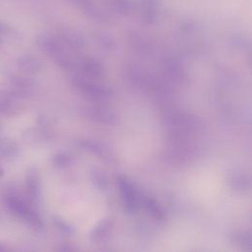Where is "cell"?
Masks as SVG:
<instances>
[{
    "label": "cell",
    "mask_w": 252,
    "mask_h": 252,
    "mask_svg": "<svg viewBox=\"0 0 252 252\" xmlns=\"http://www.w3.org/2000/svg\"><path fill=\"white\" fill-rule=\"evenodd\" d=\"M20 105L11 97L6 96L0 98V114L6 116H14L20 112Z\"/></svg>",
    "instance_id": "obj_6"
},
{
    "label": "cell",
    "mask_w": 252,
    "mask_h": 252,
    "mask_svg": "<svg viewBox=\"0 0 252 252\" xmlns=\"http://www.w3.org/2000/svg\"><path fill=\"white\" fill-rule=\"evenodd\" d=\"M161 0H139L138 9L141 20L146 24H153L158 19Z\"/></svg>",
    "instance_id": "obj_2"
},
{
    "label": "cell",
    "mask_w": 252,
    "mask_h": 252,
    "mask_svg": "<svg viewBox=\"0 0 252 252\" xmlns=\"http://www.w3.org/2000/svg\"><path fill=\"white\" fill-rule=\"evenodd\" d=\"M26 185H27V190H28L31 198L35 199L37 196V192H38V185H37L36 174L34 171H31L27 174Z\"/></svg>",
    "instance_id": "obj_8"
},
{
    "label": "cell",
    "mask_w": 252,
    "mask_h": 252,
    "mask_svg": "<svg viewBox=\"0 0 252 252\" xmlns=\"http://www.w3.org/2000/svg\"><path fill=\"white\" fill-rule=\"evenodd\" d=\"M19 151L17 143L8 137H0V157L12 158Z\"/></svg>",
    "instance_id": "obj_5"
},
{
    "label": "cell",
    "mask_w": 252,
    "mask_h": 252,
    "mask_svg": "<svg viewBox=\"0 0 252 252\" xmlns=\"http://www.w3.org/2000/svg\"><path fill=\"white\" fill-rule=\"evenodd\" d=\"M17 66L25 73L34 74L40 68V62L38 59L31 54H25L17 59Z\"/></svg>",
    "instance_id": "obj_4"
},
{
    "label": "cell",
    "mask_w": 252,
    "mask_h": 252,
    "mask_svg": "<svg viewBox=\"0 0 252 252\" xmlns=\"http://www.w3.org/2000/svg\"><path fill=\"white\" fill-rule=\"evenodd\" d=\"M68 2L90 18L102 20L106 17L105 12L95 0H68Z\"/></svg>",
    "instance_id": "obj_3"
},
{
    "label": "cell",
    "mask_w": 252,
    "mask_h": 252,
    "mask_svg": "<svg viewBox=\"0 0 252 252\" xmlns=\"http://www.w3.org/2000/svg\"><path fill=\"white\" fill-rule=\"evenodd\" d=\"M3 175H4V170H3V168L0 166V178H1Z\"/></svg>",
    "instance_id": "obj_11"
},
{
    "label": "cell",
    "mask_w": 252,
    "mask_h": 252,
    "mask_svg": "<svg viewBox=\"0 0 252 252\" xmlns=\"http://www.w3.org/2000/svg\"><path fill=\"white\" fill-rule=\"evenodd\" d=\"M12 32V29L9 25H7L6 23L0 21V36L1 35H8Z\"/></svg>",
    "instance_id": "obj_9"
},
{
    "label": "cell",
    "mask_w": 252,
    "mask_h": 252,
    "mask_svg": "<svg viewBox=\"0 0 252 252\" xmlns=\"http://www.w3.org/2000/svg\"><path fill=\"white\" fill-rule=\"evenodd\" d=\"M0 130H1V123H0Z\"/></svg>",
    "instance_id": "obj_13"
},
{
    "label": "cell",
    "mask_w": 252,
    "mask_h": 252,
    "mask_svg": "<svg viewBox=\"0 0 252 252\" xmlns=\"http://www.w3.org/2000/svg\"><path fill=\"white\" fill-rule=\"evenodd\" d=\"M2 42H3V41H2V38H1V36H0V45H2Z\"/></svg>",
    "instance_id": "obj_12"
},
{
    "label": "cell",
    "mask_w": 252,
    "mask_h": 252,
    "mask_svg": "<svg viewBox=\"0 0 252 252\" xmlns=\"http://www.w3.org/2000/svg\"><path fill=\"white\" fill-rule=\"evenodd\" d=\"M8 250H10L9 247L4 245L2 242H0V252H4V251H8Z\"/></svg>",
    "instance_id": "obj_10"
},
{
    "label": "cell",
    "mask_w": 252,
    "mask_h": 252,
    "mask_svg": "<svg viewBox=\"0 0 252 252\" xmlns=\"http://www.w3.org/2000/svg\"><path fill=\"white\" fill-rule=\"evenodd\" d=\"M4 203L6 208L18 219L23 220L34 228L41 227V221L37 214L32 207L22 198L14 193H7L4 196Z\"/></svg>",
    "instance_id": "obj_1"
},
{
    "label": "cell",
    "mask_w": 252,
    "mask_h": 252,
    "mask_svg": "<svg viewBox=\"0 0 252 252\" xmlns=\"http://www.w3.org/2000/svg\"><path fill=\"white\" fill-rule=\"evenodd\" d=\"M110 8L119 15L127 16L133 10L132 0H106Z\"/></svg>",
    "instance_id": "obj_7"
}]
</instances>
